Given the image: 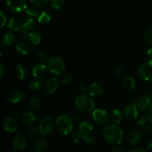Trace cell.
Here are the masks:
<instances>
[{
	"label": "cell",
	"instance_id": "5b68a950",
	"mask_svg": "<svg viewBox=\"0 0 152 152\" xmlns=\"http://www.w3.org/2000/svg\"><path fill=\"white\" fill-rule=\"evenodd\" d=\"M54 120L50 116H45L41 119L39 124V131L42 135H48L54 129Z\"/></svg>",
	"mask_w": 152,
	"mask_h": 152
},
{
	"label": "cell",
	"instance_id": "2e32d148",
	"mask_svg": "<svg viewBox=\"0 0 152 152\" xmlns=\"http://www.w3.org/2000/svg\"><path fill=\"white\" fill-rule=\"evenodd\" d=\"M47 71V66L42 62L35 64L32 68L33 76L36 78H40L45 75Z\"/></svg>",
	"mask_w": 152,
	"mask_h": 152
},
{
	"label": "cell",
	"instance_id": "44dd1931",
	"mask_svg": "<svg viewBox=\"0 0 152 152\" xmlns=\"http://www.w3.org/2000/svg\"><path fill=\"white\" fill-rule=\"evenodd\" d=\"M16 40V37L12 31H7L4 33L1 38V46H9L13 44Z\"/></svg>",
	"mask_w": 152,
	"mask_h": 152
},
{
	"label": "cell",
	"instance_id": "db71d44e",
	"mask_svg": "<svg viewBox=\"0 0 152 152\" xmlns=\"http://www.w3.org/2000/svg\"><path fill=\"white\" fill-rule=\"evenodd\" d=\"M147 148H148V149L152 150V139L150 140L147 143Z\"/></svg>",
	"mask_w": 152,
	"mask_h": 152
},
{
	"label": "cell",
	"instance_id": "7c38bea8",
	"mask_svg": "<svg viewBox=\"0 0 152 152\" xmlns=\"http://www.w3.org/2000/svg\"><path fill=\"white\" fill-rule=\"evenodd\" d=\"M28 145V140L26 137L22 134L16 135L13 140V147L16 151H24Z\"/></svg>",
	"mask_w": 152,
	"mask_h": 152
},
{
	"label": "cell",
	"instance_id": "f1b7e54d",
	"mask_svg": "<svg viewBox=\"0 0 152 152\" xmlns=\"http://www.w3.org/2000/svg\"><path fill=\"white\" fill-rule=\"evenodd\" d=\"M29 108L33 111H39L42 109V102L37 97H32L29 101Z\"/></svg>",
	"mask_w": 152,
	"mask_h": 152
},
{
	"label": "cell",
	"instance_id": "7dc6e473",
	"mask_svg": "<svg viewBox=\"0 0 152 152\" xmlns=\"http://www.w3.org/2000/svg\"><path fill=\"white\" fill-rule=\"evenodd\" d=\"M31 32H28V31H24V30H22L20 32L21 37H22L25 39H28V37H29V34Z\"/></svg>",
	"mask_w": 152,
	"mask_h": 152
},
{
	"label": "cell",
	"instance_id": "60d3db41",
	"mask_svg": "<svg viewBox=\"0 0 152 152\" xmlns=\"http://www.w3.org/2000/svg\"><path fill=\"white\" fill-rule=\"evenodd\" d=\"M37 57H38L41 61H47L49 59L48 54L47 52L45 51V50L39 51L38 53H37Z\"/></svg>",
	"mask_w": 152,
	"mask_h": 152
},
{
	"label": "cell",
	"instance_id": "ab89813d",
	"mask_svg": "<svg viewBox=\"0 0 152 152\" xmlns=\"http://www.w3.org/2000/svg\"><path fill=\"white\" fill-rule=\"evenodd\" d=\"M113 73H114V74L116 76V77H120L123 75L124 71H123V69L122 67L119 66V65H117V66L114 67V69H113Z\"/></svg>",
	"mask_w": 152,
	"mask_h": 152
},
{
	"label": "cell",
	"instance_id": "d590c367",
	"mask_svg": "<svg viewBox=\"0 0 152 152\" xmlns=\"http://www.w3.org/2000/svg\"><path fill=\"white\" fill-rule=\"evenodd\" d=\"M50 4L53 8L59 10L64 5V0H50Z\"/></svg>",
	"mask_w": 152,
	"mask_h": 152
},
{
	"label": "cell",
	"instance_id": "484cf974",
	"mask_svg": "<svg viewBox=\"0 0 152 152\" xmlns=\"http://www.w3.org/2000/svg\"><path fill=\"white\" fill-rule=\"evenodd\" d=\"M46 146L47 144L43 138L37 137L34 140V148L37 152H44L46 149Z\"/></svg>",
	"mask_w": 152,
	"mask_h": 152
},
{
	"label": "cell",
	"instance_id": "bcb514c9",
	"mask_svg": "<svg viewBox=\"0 0 152 152\" xmlns=\"http://www.w3.org/2000/svg\"><path fill=\"white\" fill-rule=\"evenodd\" d=\"M71 118H72L73 120L78 121L81 118V115H80V114L79 112H74L72 114V116H71Z\"/></svg>",
	"mask_w": 152,
	"mask_h": 152
},
{
	"label": "cell",
	"instance_id": "e575fe53",
	"mask_svg": "<svg viewBox=\"0 0 152 152\" xmlns=\"http://www.w3.org/2000/svg\"><path fill=\"white\" fill-rule=\"evenodd\" d=\"M73 80H74V77L71 74H66L61 77L60 83L62 84H69V83H72Z\"/></svg>",
	"mask_w": 152,
	"mask_h": 152
},
{
	"label": "cell",
	"instance_id": "c3c4849f",
	"mask_svg": "<svg viewBox=\"0 0 152 152\" xmlns=\"http://www.w3.org/2000/svg\"><path fill=\"white\" fill-rule=\"evenodd\" d=\"M146 56L148 58V61H151L152 62V48H150L149 49H148L146 52Z\"/></svg>",
	"mask_w": 152,
	"mask_h": 152
},
{
	"label": "cell",
	"instance_id": "e0dca14e",
	"mask_svg": "<svg viewBox=\"0 0 152 152\" xmlns=\"http://www.w3.org/2000/svg\"><path fill=\"white\" fill-rule=\"evenodd\" d=\"M7 27L12 32L19 31L22 29V22L16 16H12L7 22Z\"/></svg>",
	"mask_w": 152,
	"mask_h": 152
},
{
	"label": "cell",
	"instance_id": "6da1fadb",
	"mask_svg": "<svg viewBox=\"0 0 152 152\" xmlns=\"http://www.w3.org/2000/svg\"><path fill=\"white\" fill-rule=\"evenodd\" d=\"M105 141L113 145H118L123 142L124 134L121 128L117 124L111 123L107 125L102 132Z\"/></svg>",
	"mask_w": 152,
	"mask_h": 152
},
{
	"label": "cell",
	"instance_id": "f907efd6",
	"mask_svg": "<svg viewBox=\"0 0 152 152\" xmlns=\"http://www.w3.org/2000/svg\"><path fill=\"white\" fill-rule=\"evenodd\" d=\"M129 152H145V151L142 148H134L129 150Z\"/></svg>",
	"mask_w": 152,
	"mask_h": 152
},
{
	"label": "cell",
	"instance_id": "8d00e7d4",
	"mask_svg": "<svg viewBox=\"0 0 152 152\" xmlns=\"http://www.w3.org/2000/svg\"><path fill=\"white\" fill-rule=\"evenodd\" d=\"M83 139V134L80 132H76L71 134V140L74 143H78Z\"/></svg>",
	"mask_w": 152,
	"mask_h": 152
},
{
	"label": "cell",
	"instance_id": "11a10c76",
	"mask_svg": "<svg viewBox=\"0 0 152 152\" xmlns=\"http://www.w3.org/2000/svg\"><path fill=\"white\" fill-rule=\"evenodd\" d=\"M151 96L152 97V91H151Z\"/></svg>",
	"mask_w": 152,
	"mask_h": 152
},
{
	"label": "cell",
	"instance_id": "9c48e42d",
	"mask_svg": "<svg viewBox=\"0 0 152 152\" xmlns=\"http://www.w3.org/2000/svg\"><path fill=\"white\" fill-rule=\"evenodd\" d=\"M6 2L9 8L16 13H21L27 9L26 0H7Z\"/></svg>",
	"mask_w": 152,
	"mask_h": 152
},
{
	"label": "cell",
	"instance_id": "d6986e66",
	"mask_svg": "<svg viewBox=\"0 0 152 152\" xmlns=\"http://www.w3.org/2000/svg\"><path fill=\"white\" fill-rule=\"evenodd\" d=\"M94 129V124L89 120H83L79 126V130L83 135L91 134Z\"/></svg>",
	"mask_w": 152,
	"mask_h": 152
},
{
	"label": "cell",
	"instance_id": "8992f818",
	"mask_svg": "<svg viewBox=\"0 0 152 152\" xmlns=\"http://www.w3.org/2000/svg\"><path fill=\"white\" fill-rule=\"evenodd\" d=\"M137 74L140 78L145 81L152 80V62L146 61L139 65L137 68Z\"/></svg>",
	"mask_w": 152,
	"mask_h": 152
},
{
	"label": "cell",
	"instance_id": "681fc988",
	"mask_svg": "<svg viewBox=\"0 0 152 152\" xmlns=\"http://www.w3.org/2000/svg\"><path fill=\"white\" fill-rule=\"evenodd\" d=\"M112 152H126V151L122 147H115L112 149Z\"/></svg>",
	"mask_w": 152,
	"mask_h": 152
},
{
	"label": "cell",
	"instance_id": "7402d4cb",
	"mask_svg": "<svg viewBox=\"0 0 152 152\" xmlns=\"http://www.w3.org/2000/svg\"><path fill=\"white\" fill-rule=\"evenodd\" d=\"M122 85H123V87L126 90H132L136 86V81L132 76L126 75L123 78Z\"/></svg>",
	"mask_w": 152,
	"mask_h": 152
},
{
	"label": "cell",
	"instance_id": "9a60e30c",
	"mask_svg": "<svg viewBox=\"0 0 152 152\" xmlns=\"http://www.w3.org/2000/svg\"><path fill=\"white\" fill-rule=\"evenodd\" d=\"M15 50L20 56H27L31 51V47L26 42H20L15 46Z\"/></svg>",
	"mask_w": 152,
	"mask_h": 152
},
{
	"label": "cell",
	"instance_id": "7bdbcfd3",
	"mask_svg": "<svg viewBox=\"0 0 152 152\" xmlns=\"http://www.w3.org/2000/svg\"><path fill=\"white\" fill-rule=\"evenodd\" d=\"M79 91L82 94H86V92L88 91V87L87 84L85 83H80V85H79Z\"/></svg>",
	"mask_w": 152,
	"mask_h": 152
},
{
	"label": "cell",
	"instance_id": "ffe728a7",
	"mask_svg": "<svg viewBox=\"0 0 152 152\" xmlns=\"http://www.w3.org/2000/svg\"><path fill=\"white\" fill-rule=\"evenodd\" d=\"M141 140V134L138 131H131L126 136V140L131 145H136L139 143Z\"/></svg>",
	"mask_w": 152,
	"mask_h": 152
},
{
	"label": "cell",
	"instance_id": "d4e9b609",
	"mask_svg": "<svg viewBox=\"0 0 152 152\" xmlns=\"http://www.w3.org/2000/svg\"><path fill=\"white\" fill-rule=\"evenodd\" d=\"M14 72L16 77L19 80H24L27 76V69L22 64L16 65V66L15 67Z\"/></svg>",
	"mask_w": 152,
	"mask_h": 152
},
{
	"label": "cell",
	"instance_id": "f6af8a7d",
	"mask_svg": "<svg viewBox=\"0 0 152 152\" xmlns=\"http://www.w3.org/2000/svg\"><path fill=\"white\" fill-rule=\"evenodd\" d=\"M0 14H1V25L0 26L2 28L3 26H4V25L6 24V22H7V18H6V15L5 13H4L2 10L0 11Z\"/></svg>",
	"mask_w": 152,
	"mask_h": 152
},
{
	"label": "cell",
	"instance_id": "74e56055",
	"mask_svg": "<svg viewBox=\"0 0 152 152\" xmlns=\"http://www.w3.org/2000/svg\"><path fill=\"white\" fill-rule=\"evenodd\" d=\"M31 2L37 7H44L48 4L49 0H31Z\"/></svg>",
	"mask_w": 152,
	"mask_h": 152
},
{
	"label": "cell",
	"instance_id": "ac0fdd59",
	"mask_svg": "<svg viewBox=\"0 0 152 152\" xmlns=\"http://www.w3.org/2000/svg\"><path fill=\"white\" fill-rule=\"evenodd\" d=\"M25 97V94L19 90H15L12 91L10 96L7 98L6 102H10V103H18V102H21L22 99Z\"/></svg>",
	"mask_w": 152,
	"mask_h": 152
},
{
	"label": "cell",
	"instance_id": "836d02e7",
	"mask_svg": "<svg viewBox=\"0 0 152 152\" xmlns=\"http://www.w3.org/2000/svg\"><path fill=\"white\" fill-rule=\"evenodd\" d=\"M25 13L28 15V17H39V13L38 10L34 8V7H27L26 10H25Z\"/></svg>",
	"mask_w": 152,
	"mask_h": 152
},
{
	"label": "cell",
	"instance_id": "4dcf8cb0",
	"mask_svg": "<svg viewBox=\"0 0 152 152\" xmlns=\"http://www.w3.org/2000/svg\"><path fill=\"white\" fill-rule=\"evenodd\" d=\"M42 86V83L39 80H33L28 83V88L31 91H37Z\"/></svg>",
	"mask_w": 152,
	"mask_h": 152
},
{
	"label": "cell",
	"instance_id": "4316f807",
	"mask_svg": "<svg viewBox=\"0 0 152 152\" xmlns=\"http://www.w3.org/2000/svg\"><path fill=\"white\" fill-rule=\"evenodd\" d=\"M36 22L34 18L26 17L22 21V30L31 32L32 30L35 28Z\"/></svg>",
	"mask_w": 152,
	"mask_h": 152
},
{
	"label": "cell",
	"instance_id": "d6a6232c",
	"mask_svg": "<svg viewBox=\"0 0 152 152\" xmlns=\"http://www.w3.org/2000/svg\"><path fill=\"white\" fill-rule=\"evenodd\" d=\"M149 120H148V117H147V114H143V115L141 116L137 120V126L139 127H140L142 129V127H144L146 125L149 124Z\"/></svg>",
	"mask_w": 152,
	"mask_h": 152
},
{
	"label": "cell",
	"instance_id": "ee69618b",
	"mask_svg": "<svg viewBox=\"0 0 152 152\" xmlns=\"http://www.w3.org/2000/svg\"><path fill=\"white\" fill-rule=\"evenodd\" d=\"M150 124H151V123H149V124L146 125V126H145L144 127L142 128V132L143 134H145V135L149 134L151 132L152 127Z\"/></svg>",
	"mask_w": 152,
	"mask_h": 152
},
{
	"label": "cell",
	"instance_id": "603a6c76",
	"mask_svg": "<svg viewBox=\"0 0 152 152\" xmlns=\"http://www.w3.org/2000/svg\"><path fill=\"white\" fill-rule=\"evenodd\" d=\"M123 117H124V113L120 109H118V108L114 109L111 112V116H110V119L112 121V123L117 125L120 124L123 121Z\"/></svg>",
	"mask_w": 152,
	"mask_h": 152
},
{
	"label": "cell",
	"instance_id": "7a4b0ae2",
	"mask_svg": "<svg viewBox=\"0 0 152 152\" xmlns=\"http://www.w3.org/2000/svg\"><path fill=\"white\" fill-rule=\"evenodd\" d=\"M75 105L80 111L91 112L94 110L95 103L91 96L87 94H81L75 99Z\"/></svg>",
	"mask_w": 152,
	"mask_h": 152
},
{
	"label": "cell",
	"instance_id": "52a82bcc",
	"mask_svg": "<svg viewBox=\"0 0 152 152\" xmlns=\"http://www.w3.org/2000/svg\"><path fill=\"white\" fill-rule=\"evenodd\" d=\"M137 106L141 111L148 112L152 110V97L148 94H142L137 98Z\"/></svg>",
	"mask_w": 152,
	"mask_h": 152
},
{
	"label": "cell",
	"instance_id": "277c9868",
	"mask_svg": "<svg viewBox=\"0 0 152 152\" xmlns=\"http://www.w3.org/2000/svg\"><path fill=\"white\" fill-rule=\"evenodd\" d=\"M47 68L51 74L56 76H59L64 73L65 65L62 58L59 56H53L49 58L48 60Z\"/></svg>",
	"mask_w": 152,
	"mask_h": 152
},
{
	"label": "cell",
	"instance_id": "8fae6325",
	"mask_svg": "<svg viewBox=\"0 0 152 152\" xmlns=\"http://www.w3.org/2000/svg\"><path fill=\"white\" fill-rule=\"evenodd\" d=\"M124 116L129 120H134L138 117V110L136 104L130 103L125 107L123 110Z\"/></svg>",
	"mask_w": 152,
	"mask_h": 152
},
{
	"label": "cell",
	"instance_id": "1f68e13d",
	"mask_svg": "<svg viewBox=\"0 0 152 152\" xmlns=\"http://www.w3.org/2000/svg\"><path fill=\"white\" fill-rule=\"evenodd\" d=\"M83 140L85 143L88 145H94L96 142V138L92 134L83 135Z\"/></svg>",
	"mask_w": 152,
	"mask_h": 152
},
{
	"label": "cell",
	"instance_id": "3957f363",
	"mask_svg": "<svg viewBox=\"0 0 152 152\" xmlns=\"http://www.w3.org/2000/svg\"><path fill=\"white\" fill-rule=\"evenodd\" d=\"M73 121L71 117L62 114L59 116L56 120V126L58 131L64 135H68L71 133L73 129Z\"/></svg>",
	"mask_w": 152,
	"mask_h": 152
},
{
	"label": "cell",
	"instance_id": "83f0119b",
	"mask_svg": "<svg viewBox=\"0 0 152 152\" xmlns=\"http://www.w3.org/2000/svg\"><path fill=\"white\" fill-rule=\"evenodd\" d=\"M28 40L34 45H37L41 42L42 36L40 33L38 32V31H31L29 34Z\"/></svg>",
	"mask_w": 152,
	"mask_h": 152
},
{
	"label": "cell",
	"instance_id": "ba28073f",
	"mask_svg": "<svg viewBox=\"0 0 152 152\" xmlns=\"http://www.w3.org/2000/svg\"><path fill=\"white\" fill-rule=\"evenodd\" d=\"M92 117L95 123L100 125L106 124L110 120V116L107 111L100 108H97L92 111Z\"/></svg>",
	"mask_w": 152,
	"mask_h": 152
},
{
	"label": "cell",
	"instance_id": "f35d334b",
	"mask_svg": "<svg viewBox=\"0 0 152 152\" xmlns=\"http://www.w3.org/2000/svg\"><path fill=\"white\" fill-rule=\"evenodd\" d=\"M144 39L148 45H152V29H149L145 32L144 35Z\"/></svg>",
	"mask_w": 152,
	"mask_h": 152
},
{
	"label": "cell",
	"instance_id": "b9f144b4",
	"mask_svg": "<svg viewBox=\"0 0 152 152\" xmlns=\"http://www.w3.org/2000/svg\"><path fill=\"white\" fill-rule=\"evenodd\" d=\"M39 132V128L31 127L27 130V134L29 135V136L31 137H34L35 136V135H37Z\"/></svg>",
	"mask_w": 152,
	"mask_h": 152
},
{
	"label": "cell",
	"instance_id": "f546056e",
	"mask_svg": "<svg viewBox=\"0 0 152 152\" xmlns=\"http://www.w3.org/2000/svg\"><path fill=\"white\" fill-rule=\"evenodd\" d=\"M51 20V13L48 10H44L39 13L38 22L41 24H48Z\"/></svg>",
	"mask_w": 152,
	"mask_h": 152
},
{
	"label": "cell",
	"instance_id": "4fadbf2b",
	"mask_svg": "<svg viewBox=\"0 0 152 152\" xmlns=\"http://www.w3.org/2000/svg\"><path fill=\"white\" fill-rule=\"evenodd\" d=\"M88 93L89 95L93 97H98L105 93V89L103 86L98 83H94L90 85L88 87Z\"/></svg>",
	"mask_w": 152,
	"mask_h": 152
},
{
	"label": "cell",
	"instance_id": "f5cc1de1",
	"mask_svg": "<svg viewBox=\"0 0 152 152\" xmlns=\"http://www.w3.org/2000/svg\"><path fill=\"white\" fill-rule=\"evenodd\" d=\"M4 71V66H3V64L1 63L0 64V76H1V77H2Z\"/></svg>",
	"mask_w": 152,
	"mask_h": 152
},
{
	"label": "cell",
	"instance_id": "816d5d0a",
	"mask_svg": "<svg viewBox=\"0 0 152 152\" xmlns=\"http://www.w3.org/2000/svg\"><path fill=\"white\" fill-rule=\"evenodd\" d=\"M146 114H147V117H148V120H149V123H151V124H152V110L148 111V112L146 113Z\"/></svg>",
	"mask_w": 152,
	"mask_h": 152
},
{
	"label": "cell",
	"instance_id": "5bb4252c",
	"mask_svg": "<svg viewBox=\"0 0 152 152\" xmlns=\"http://www.w3.org/2000/svg\"><path fill=\"white\" fill-rule=\"evenodd\" d=\"M3 128L6 132L13 133L16 132L18 129L17 122L11 117H7L3 122Z\"/></svg>",
	"mask_w": 152,
	"mask_h": 152
},
{
	"label": "cell",
	"instance_id": "30bf717a",
	"mask_svg": "<svg viewBox=\"0 0 152 152\" xmlns=\"http://www.w3.org/2000/svg\"><path fill=\"white\" fill-rule=\"evenodd\" d=\"M59 87V81L57 79L54 78V77H50V78L48 79L44 83L43 86V89H44L45 92L48 94H51L55 93L56 91L58 90Z\"/></svg>",
	"mask_w": 152,
	"mask_h": 152
},
{
	"label": "cell",
	"instance_id": "cb8c5ba5",
	"mask_svg": "<svg viewBox=\"0 0 152 152\" xmlns=\"http://www.w3.org/2000/svg\"><path fill=\"white\" fill-rule=\"evenodd\" d=\"M21 119L24 123L27 125H33L37 122V116L33 112L27 111L21 115Z\"/></svg>",
	"mask_w": 152,
	"mask_h": 152
}]
</instances>
